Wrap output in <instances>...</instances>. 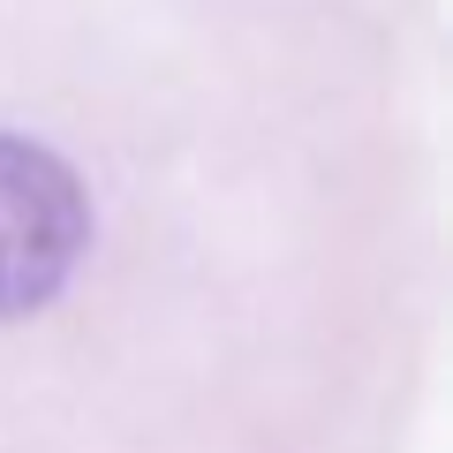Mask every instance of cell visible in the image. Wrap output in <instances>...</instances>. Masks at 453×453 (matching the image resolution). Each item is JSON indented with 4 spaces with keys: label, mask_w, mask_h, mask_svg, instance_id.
Segmentation results:
<instances>
[{
    "label": "cell",
    "mask_w": 453,
    "mask_h": 453,
    "mask_svg": "<svg viewBox=\"0 0 453 453\" xmlns=\"http://www.w3.org/2000/svg\"><path fill=\"white\" fill-rule=\"evenodd\" d=\"M83 242H91V204L61 151L0 129V318H31L68 288Z\"/></svg>",
    "instance_id": "6da1fadb"
}]
</instances>
